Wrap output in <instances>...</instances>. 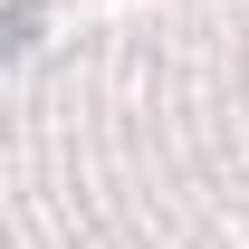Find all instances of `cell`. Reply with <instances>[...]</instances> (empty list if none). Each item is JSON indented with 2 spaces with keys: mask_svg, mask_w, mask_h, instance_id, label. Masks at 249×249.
<instances>
[{
  "mask_svg": "<svg viewBox=\"0 0 249 249\" xmlns=\"http://www.w3.org/2000/svg\"><path fill=\"white\" fill-rule=\"evenodd\" d=\"M19 38H29V19H0V58H10V48H19Z\"/></svg>",
  "mask_w": 249,
  "mask_h": 249,
  "instance_id": "1",
  "label": "cell"
}]
</instances>
